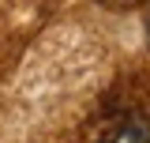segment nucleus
Instances as JSON below:
<instances>
[{"mask_svg":"<svg viewBox=\"0 0 150 143\" xmlns=\"http://www.w3.org/2000/svg\"><path fill=\"white\" fill-rule=\"evenodd\" d=\"M101 143H150V124H146V121H139V117L120 121Z\"/></svg>","mask_w":150,"mask_h":143,"instance_id":"1","label":"nucleus"},{"mask_svg":"<svg viewBox=\"0 0 150 143\" xmlns=\"http://www.w3.org/2000/svg\"><path fill=\"white\" fill-rule=\"evenodd\" d=\"M146 26H150V23H146Z\"/></svg>","mask_w":150,"mask_h":143,"instance_id":"2","label":"nucleus"}]
</instances>
